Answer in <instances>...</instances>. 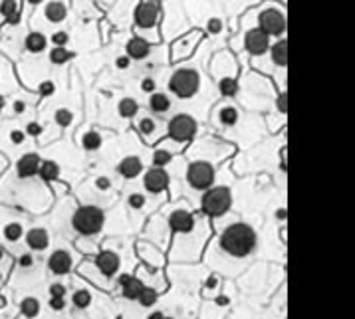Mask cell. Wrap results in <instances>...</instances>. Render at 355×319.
<instances>
[{
  "label": "cell",
  "mask_w": 355,
  "mask_h": 319,
  "mask_svg": "<svg viewBox=\"0 0 355 319\" xmlns=\"http://www.w3.org/2000/svg\"><path fill=\"white\" fill-rule=\"evenodd\" d=\"M220 246L228 254H232V256L244 258V256H248V254L256 248V234H254V230L250 228L248 224H242V222L232 224V226H228L222 232Z\"/></svg>",
  "instance_id": "6da1fadb"
},
{
  "label": "cell",
  "mask_w": 355,
  "mask_h": 319,
  "mask_svg": "<svg viewBox=\"0 0 355 319\" xmlns=\"http://www.w3.org/2000/svg\"><path fill=\"white\" fill-rule=\"evenodd\" d=\"M72 224L79 234L93 236V234H97L103 226V212L97 206H81L76 210Z\"/></svg>",
  "instance_id": "7a4b0ae2"
},
{
  "label": "cell",
  "mask_w": 355,
  "mask_h": 319,
  "mask_svg": "<svg viewBox=\"0 0 355 319\" xmlns=\"http://www.w3.org/2000/svg\"><path fill=\"white\" fill-rule=\"evenodd\" d=\"M199 86H201V77L195 70H189V68H181L177 70L173 76H171V81H169V88L171 91L181 97V99H189L193 97L197 91H199Z\"/></svg>",
  "instance_id": "3957f363"
},
{
  "label": "cell",
  "mask_w": 355,
  "mask_h": 319,
  "mask_svg": "<svg viewBox=\"0 0 355 319\" xmlns=\"http://www.w3.org/2000/svg\"><path fill=\"white\" fill-rule=\"evenodd\" d=\"M232 204V197H231V190L226 186H216V188H211L206 190L204 197H202V212L208 216H222L228 212Z\"/></svg>",
  "instance_id": "277c9868"
},
{
  "label": "cell",
  "mask_w": 355,
  "mask_h": 319,
  "mask_svg": "<svg viewBox=\"0 0 355 319\" xmlns=\"http://www.w3.org/2000/svg\"><path fill=\"white\" fill-rule=\"evenodd\" d=\"M186 181L189 184L197 190H206L215 182V168L211 163H204V161H197L189 167L186 171Z\"/></svg>",
  "instance_id": "5b68a950"
},
{
  "label": "cell",
  "mask_w": 355,
  "mask_h": 319,
  "mask_svg": "<svg viewBox=\"0 0 355 319\" xmlns=\"http://www.w3.org/2000/svg\"><path fill=\"white\" fill-rule=\"evenodd\" d=\"M195 133H197V121L191 115L181 113L169 121V137L173 141H179V143L189 141L195 137Z\"/></svg>",
  "instance_id": "8992f818"
},
{
  "label": "cell",
  "mask_w": 355,
  "mask_h": 319,
  "mask_svg": "<svg viewBox=\"0 0 355 319\" xmlns=\"http://www.w3.org/2000/svg\"><path fill=\"white\" fill-rule=\"evenodd\" d=\"M260 30L268 36H280L286 30V16L276 8H266L258 16Z\"/></svg>",
  "instance_id": "52a82bcc"
},
{
  "label": "cell",
  "mask_w": 355,
  "mask_h": 319,
  "mask_svg": "<svg viewBox=\"0 0 355 319\" xmlns=\"http://www.w3.org/2000/svg\"><path fill=\"white\" fill-rule=\"evenodd\" d=\"M159 16V6L153 0H143L135 8V24L139 28H151L157 22Z\"/></svg>",
  "instance_id": "ba28073f"
},
{
  "label": "cell",
  "mask_w": 355,
  "mask_h": 319,
  "mask_svg": "<svg viewBox=\"0 0 355 319\" xmlns=\"http://www.w3.org/2000/svg\"><path fill=\"white\" fill-rule=\"evenodd\" d=\"M270 46V40H268V34H264L260 28H254L250 30L244 38V48L248 50V54L252 56H262Z\"/></svg>",
  "instance_id": "9c48e42d"
},
{
  "label": "cell",
  "mask_w": 355,
  "mask_h": 319,
  "mask_svg": "<svg viewBox=\"0 0 355 319\" xmlns=\"http://www.w3.org/2000/svg\"><path fill=\"white\" fill-rule=\"evenodd\" d=\"M143 184L149 193H161V190H165L167 186H169V175H167L161 167L149 168L143 177Z\"/></svg>",
  "instance_id": "30bf717a"
},
{
  "label": "cell",
  "mask_w": 355,
  "mask_h": 319,
  "mask_svg": "<svg viewBox=\"0 0 355 319\" xmlns=\"http://www.w3.org/2000/svg\"><path fill=\"white\" fill-rule=\"evenodd\" d=\"M40 157L36 153H26L18 159L16 163V173L20 179H28V177H34L38 175V168H40Z\"/></svg>",
  "instance_id": "8fae6325"
},
{
  "label": "cell",
  "mask_w": 355,
  "mask_h": 319,
  "mask_svg": "<svg viewBox=\"0 0 355 319\" xmlns=\"http://www.w3.org/2000/svg\"><path fill=\"white\" fill-rule=\"evenodd\" d=\"M95 264H97V268H99V272H101V273H106L108 278H111V275L117 272V268H119V258H117V254H115V252L103 250V252H99V254H97Z\"/></svg>",
  "instance_id": "7c38bea8"
},
{
  "label": "cell",
  "mask_w": 355,
  "mask_h": 319,
  "mask_svg": "<svg viewBox=\"0 0 355 319\" xmlns=\"http://www.w3.org/2000/svg\"><path fill=\"white\" fill-rule=\"evenodd\" d=\"M48 266H50V270L54 273L64 275L72 268V258H70V254L66 250H56L52 256H50V260H48Z\"/></svg>",
  "instance_id": "4fadbf2b"
},
{
  "label": "cell",
  "mask_w": 355,
  "mask_h": 319,
  "mask_svg": "<svg viewBox=\"0 0 355 319\" xmlns=\"http://www.w3.org/2000/svg\"><path fill=\"white\" fill-rule=\"evenodd\" d=\"M169 226L175 232H191L195 228V218L191 216V212L186 210H177L169 218Z\"/></svg>",
  "instance_id": "5bb4252c"
},
{
  "label": "cell",
  "mask_w": 355,
  "mask_h": 319,
  "mask_svg": "<svg viewBox=\"0 0 355 319\" xmlns=\"http://www.w3.org/2000/svg\"><path fill=\"white\" fill-rule=\"evenodd\" d=\"M125 50H127V58H129V60H143V58L149 56L151 46H149L147 40H143V38L135 36V38H131V40L127 42V48H125Z\"/></svg>",
  "instance_id": "9a60e30c"
},
{
  "label": "cell",
  "mask_w": 355,
  "mask_h": 319,
  "mask_svg": "<svg viewBox=\"0 0 355 319\" xmlns=\"http://www.w3.org/2000/svg\"><path fill=\"white\" fill-rule=\"evenodd\" d=\"M141 171H143V163L139 157H125L117 167V173L125 179H135Z\"/></svg>",
  "instance_id": "2e32d148"
},
{
  "label": "cell",
  "mask_w": 355,
  "mask_h": 319,
  "mask_svg": "<svg viewBox=\"0 0 355 319\" xmlns=\"http://www.w3.org/2000/svg\"><path fill=\"white\" fill-rule=\"evenodd\" d=\"M26 242L32 250H46L48 244H50V238H48V232L44 228H32L28 234H26Z\"/></svg>",
  "instance_id": "e0dca14e"
},
{
  "label": "cell",
  "mask_w": 355,
  "mask_h": 319,
  "mask_svg": "<svg viewBox=\"0 0 355 319\" xmlns=\"http://www.w3.org/2000/svg\"><path fill=\"white\" fill-rule=\"evenodd\" d=\"M149 107L155 113H165V111H169V107H171V99H169V95H167V93H151Z\"/></svg>",
  "instance_id": "ac0fdd59"
},
{
  "label": "cell",
  "mask_w": 355,
  "mask_h": 319,
  "mask_svg": "<svg viewBox=\"0 0 355 319\" xmlns=\"http://www.w3.org/2000/svg\"><path fill=\"white\" fill-rule=\"evenodd\" d=\"M143 288H145V286H143V282H141V280H137V278H133V275H129V280L121 286L123 295L127 297V300H137Z\"/></svg>",
  "instance_id": "d6986e66"
},
{
  "label": "cell",
  "mask_w": 355,
  "mask_h": 319,
  "mask_svg": "<svg viewBox=\"0 0 355 319\" xmlns=\"http://www.w3.org/2000/svg\"><path fill=\"white\" fill-rule=\"evenodd\" d=\"M270 52H272V60L278 63V66L284 68L286 63H288V42H286L284 38H282L280 42H276Z\"/></svg>",
  "instance_id": "ffe728a7"
},
{
  "label": "cell",
  "mask_w": 355,
  "mask_h": 319,
  "mask_svg": "<svg viewBox=\"0 0 355 319\" xmlns=\"http://www.w3.org/2000/svg\"><path fill=\"white\" fill-rule=\"evenodd\" d=\"M26 48H28V52H32V54L42 52V50L46 48V36L40 34V32L28 34V38H26Z\"/></svg>",
  "instance_id": "44dd1931"
},
{
  "label": "cell",
  "mask_w": 355,
  "mask_h": 319,
  "mask_svg": "<svg viewBox=\"0 0 355 319\" xmlns=\"http://www.w3.org/2000/svg\"><path fill=\"white\" fill-rule=\"evenodd\" d=\"M38 175L44 179V181H54V179H58V175H60V167H58V163H54V161H44V163H40Z\"/></svg>",
  "instance_id": "7402d4cb"
},
{
  "label": "cell",
  "mask_w": 355,
  "mask_h": 319,
  "mask_svg": "<svg viewBox=\"0 0 355 319\" xmlns=\"http://www.w3.org/2000/svg\"><path fill=\"white\" fill-rule=\"evenodd\" d=\"M66 6L62 2H50L46 6V18L50 20V22H62V20L66 18Z\"/></svg>",
  "instance_id": "603a6c76"
},
{
  "label": "cell",
  "mask_w": 355,
  "mask_h": 319,
  "mask_svg": "<svg viewBox=\"0 0 355 319\" xmlns=\"http://www.w3.org/2000/svg\"><path fill=\"white\" fill-rule=\"evenodd\" d=\"M137 109H139V105H137V101L131 99V97L121 99L119 105H117V111H119L121 117H133V115L137 113Z\"/></svg>",
  "instance_id": "cb8c5ba5"
},
{
  "label": "cell",
  "mask_w": 355,
  "mask_h": 319,
  "mask_svg": "<svg viewBox=\"0 0 355 319\" xmlns=\"http://www.w3.org/2000/svg\"><path fill=\"white\" fill-rule=\"evenodd\" d=\"M81 145H83V149H88V151H97L101 147V135L97 131H90V133L83 135Z\"/></svg>",
  "instance_id": "d4e9b609"
},
{
  "label": "cell",
  "mask_w": 355,
  "mask_h": 319,
  "mask_svg": "<svg viewBox=\"0 0 355 319\" xmlns=\"http://www.w3.org/2000/svg\"><path fill=\"white\" fill-rule=\"evenodd\" d=\"M72 302H74V305H76L77 309H86V307L92 304V295H90V291H86V289H79V291L74 293Z\"/></svg>",
  "instance_id": "484cf974"
},
{
  "label": "cell",
  "mask_w": 355,
  "mask_h": 319,
  "mask_svg": "<svg viewBox=\"0 0 355 319\" xmlns=\"http://www.w3.org/2000/svg\"><path fill=\"white\" fill-rule=\"evenodd\" d=\"M20 309H22V313L26 317H36L38 311H40V304H38V300H34V297H26V300L22 302V305H20Z\"/></svg>",
  "instance_id": "4316f807"
},
{
  "label": "cell",
  "mask_w": 355,
  "mask_h": 319,
  "mask_svg": "<svg viewBox=\"0 0 355 319\" xmlns=\"http://www.w3.org/2000/svg\"><path fill=\"white\" fill-rule=\"evenodd\" d=\"M137 300L141 302V305H143V307H151V305L157 302V291H155V289H151V288H143Z\"/></svg>",
  "instance_id": "83f0119b"
},
{
  "label": "cell",
  "mask_w": 355,
  "mask_h": 319,
  "mask_svg": "<svg viewBox=\"0 0 355 319\" xmlns=\"http://www.w3.org/2000/svg\"><path fill=\"white\" fill-rule=\"evenodd\" d=\"M218 88H220V93H222V95L232 97V95L238 91V83H236L234 79H231V77H224V79H220Z\"/></svg>",
  "instance_id": "f1b7e54d"
},
{
  "label": "cell",
  "mask_w": 355,
  "mask_h": 319,
  "mask_svg": "<svg viewBox=\"0 0 355 319\" xmlns=\"http://www.w3.org/2000/svg\"><path fill=\"white\" fill-rule=\"evenodd\" d=\"M20 236H22V226H20L18 222L6 224V228H4V238H6L8 242H16Z\"/></svg>",
  "instance_id": "f546056e"
},
{
  "label": "cell",
  "mask_w": 355,
  "mask_h": 319,
  "mask_svg": "<svg viewBox=\"0 0 355 319\" xmlns=\"http://www.w3.org/2000/svg\"><path fill=\"white\" fill-rule=\"evenodd\" d=\"M218 117H220V121L224 125H234L238 121V111L234 107H222L220 113H218Z\"/></svg>",
  "instance_id": "4dcf8cb0"
},
{
  "label": "cell",
  "mask_w": 355,
  "mask_h": 319,
  "mask_svg": "<svg viewBox=\"0 0 355 319\" xmlns=\"http://www.w3.org/2000/svg\"><path fill=\"white\" fill-rule=\"evenodd\" d=\"M70 58H72V54H70L66 48H54L52 54H50V60H52V63H56V66H60V63L68 61Z\"/></svg>",
  "instance_id": "1f68e13d"
},
{
  "label": "cell",
  "mask_w": 355,
  "mask_h": 319,
  "mask_svg": "<svg viewBox=\"0 0 355 319\" xmlns=\"http://www.w3.org/2000/svg\"><path fill=\"white\" fill-rule=\"evenodd\" d=\"M173 159V155L169 153V151H165V149H159V151H155V155H153V163L157 165V167H165V165H169V161Z\"/></svg>",
  "instance_id": "d6a6232c"
},
{
  "label": "cell",
  "mask_w": 355,
  "mask_h": 319,
  "mask_svg": "<svg viewBox=\"0 0 355 319\" xmlns=\"http://www.w3.org/2000/svg\"><path fill=\"white\" fill-rule=\"evenodd\" d=\"M18 12V8H16V2L14 0H2L0 2V14H2L6 20L10 18V16H14Z\"/></svg>",
  "instance_id": "836d02e7"
},
{
  "label": "cell",
  "mask_w": 355,
  "mask_h": 319,
  "mask_svg": "<svg viewBox=\"0 0 355 319\" xmlns=\"http://www.w3.org/2000/svg\"><path fill=\"white\" fill-rule=\"evenodd\" d=\"M56 123L62 127H68L72 123V113L68 109H58L56 111Z\"/></svg>",
  "instance_id": "e575fe53"
},
{
  "label": "cell",
  "mask_w": 355,
  "mask_h": 319,
  "mask_svg": "<svg viewBox=\"0 0 355 319\" xmlns=\"http://www.w3.org/2000/svg\"><path fill=\"white\" fill-rule=\"evenodd\" d=\"M153 129H155V121H153L151 117H145V119L139 121V131H141L143 135H151Z\"/></svg>",
  "instance_id": "d590c367"
},
{
  "label": "cell",
  "mask_w": 355,
  "mask_h": 319,
  "mask_svg": "<svg viewBox=\"0 0 355 319\" xmlns=\"http://www.w3.org/2000/svg\"><path fill=\"white\" fill-rule=\"evenodd\" d=\"M68 40H70V38H68L66 32H56V34L52 36V42L56 44V48H64V46L68 44Z\"/></svg>",
  "instance_id": "8d00e7d4"
},
{
  "label": "cell",
  "mask_w": 355,
  "mask_h": 319,
  "mask_svg": "<svg viewBox=\"0 0 355 319\" xmlns=\"http://www.w3.org/2000/svg\"><path fill=\"white\" fill-rule=\"evenodd\" d=\"M143 204H145V197H143V195H137V193H135V195L129 197V206H131V208L137 210V208H143Z\"/></svg>",
  "instance_id": "74e56055"
},
{
  "label": "cell",
  "mask_w": 355,
  "mask_h": 319,
  "mask_svg": "<svg viewBox=\"0 0 355 319\" xmlns=\"http://www.w3.org/2000/svg\"><path fill=\"white\" fill-rule=\"evenodd\" d=\"M40 95L42 97H46V95H50V93H54V83L52 81H42V86H40Z\"/></svg>",
  "instance_id": "f35d334b"
},
{
  "label": "cell",
  "mask_w": 355,
  "mask_h": 319,
  "mask_svg": "<svg viewBox=\"0 0 355 319\" xmlns=\"http://www.w3.org/2000/svg\"><path fill=\"white\" fill-rule=\"evenodd\" d=\"M50 307H52L54 311H62V309L66 307L64 297H52V300H50Z\"/></svg>",
  "instance_id": "ab89813d"
},
{
  "label": "cell",
  "mask_w": 355,
  "mask_h": 319,
  "mask_svg": "<svg viewBox=\"0 0 355 319\" xmlns=\"http://www.w3.org/2000/svg\"><path fill=\"white\" fill-rule=\"evenodd\" d=\"M50 293H52V297H64L66 288L62 284H54V286H50Z\"/></svg>",
  "instance_id": "60d3db41"
},
{
  "label": "cell",
  "mask_w": 355,
  "mask_h": 319,
  "mask_svg": "<svg viewBox=\"0 0 355 319\" xmlns=\"http://www.w3.org/2000/svg\"><path fill=\"white\" fill-rule=\"evenodd\" d=\"M222 30V22L218 18H213L211 22H208V32H213V34H216V32H220Z\"/></svg>",
  "instance_id": "b9f144b4"
},
{
  "label": "cell",
  "mask_w": 355,
  "mask_h": 319,
  "mask_svg": "<svg viewBox=\"0 0 355 319\" xmlns=\"http://www.w3.org/2000/svg\"><path fill=\"white\" fill-rule=\"evenodd\" d=\"M26 133H28V135H32V137H38V135L42 133V127H40L38 123H28Z\"/></svg>",
  "instance_id": "7bdbcfd3"
},
{
  "label": "cell",
  "mask_w": 355,
  "mask_h": 319,
  "mask_svg": "<svg viewBox=\"0 0 355 319\" xmlns=\"http://www.w3.org/2000/svg\"><path fill=\"white\" fill-rule=\"evenodd\" d=\"M115 66H117L119 70H127V68H129V58H127V56L117 58V60H115Z\"/></svg>",
  "instance_id": "ee69618b"
},
{
  "label": "cell",
  "mask_w": 355,
  "mask_h": 319,
  "mask_svg": "<svg viewBox=\"0 0 355 319\" xmlns=\"http://www.w3.org/2000/svg\"><path fill=\"white\" fill-rule=\"evenodd\" d=\"M141 88H143V91H147V93H151L153 90H155V81L153 79H143V83H141Z\"/></svg>",
  "instance_id": "f6af8a7d"
},
{
  "label": "cell",
  "mask_w": 355,
  "mask_h": 319,
  "mask_svg": "<svg viewBox=\"0 0 355 319\" xmlns=\"http://www.w3.org/2000/svg\"><path fill=\"white\" fill-rule=\"evenodd\" d=\"M20 266H22V268H30L32 266V256H30V254H22V256H20Z\"/></svg>",
  "instance_id": "bcb514c9"
},
{
  "label": "cell",
  "mask_w": 355,
  "mask_h": 319,
  "mask_svg": "<svg viewBox=\"0 0 355 319\" xmlns=\"http://www.w3.org/2000/svg\"><path fill=\"white\" fill-rule=\"evenodd\" d=\"M278 109H280V113H286V109H288V103H286V93H282V95L278 97Z\"/></svg>",
  "instance_id": "7dc6e473"
},
{
  "label": "cell",
  "mask_w": 355,
  "mask_h": 319,
  "mask_svg": "<svg viewBox=\"0 0 355 319\" xmlns=\"http://www.w3.org/2000/svg\"><path fill=\"white\" fill-rule=\"evenodd\" d=\"M109 181L108 179H97V188H101V190H106V188H109Z\"/></svg>",
  "instance_id": "c3c4849f"
},
{
  "label": "cell",
  "mask_w": 355,
  "mask_h": 319,
  "mask_svg": "<svg viewBox=\"0 0 355 319\" xmlns=\"http://www.w3.org/2000/svg\"><path fill=\"white\" fill-rule=\"evenodd\" d=\"M10 139H12L14 143H20V141H22V139H24V135H22V133H20V131H14V133L10 135Z\"/></svg>",
  "instance_id": "681fc988"
},
{
  "label": "cell",
  "mask_w": 355,
  "mask_h": 319,
  "mask_svg": "<svg viewBox=\"0 0 355 319\" xmlns=\"http://www.w3.org/2000/svg\"><path fill=\"white\" fill-rule=\"evenodd\" d=\"M22 109H24V103H22V101H16V103H14V111H16V113H22Z\"/></svg>",
  "instance_id": "f907efd6"
},
{
  "label": "cell",
  "mask_w": 355,
  "mask_h": 319,
  "mask_svg": "<svg viewBox=\"0 0 355 319\" xmlns=\"http://www.w3.org/2000/svg\"><path fill=\"white\" fill-rule=\"evenodd\" d=\"M163 317H165L163 313H159V311H155V313H151V315H149L147 319H163Z\"/></svg>",
  "instance_id": "816d5d0a"
},
{
  "label": "cell",
  "mask_w": 355,
  "mask_h": 319,
  "mask_svg": "<svg viewBox=\"0 0 355 319\" xmlns=\"http://www.w3.org/2000/svg\"><path fill=\"white\" fill-rule=\"evenodd\" d=\"M18 18H20V16H18V12H16L14 16H10V18H8V22H10V24H18Z\"/></svg>",
  "instance_id": "f5cc1de1"
},
{
  "label": "cell",
  "mask_w": 355,
  "mask_h": 319,
  "mask_svg": "<svg viewBox=\"0 0 355 319\" xmlns=\"http://www.w3.org/2000/svg\"><path fill=\"white\" fill-rule=\"evenodd\" d=\"M127 280H129V275H121V278H119V286H123Z\"/></svg>",
  "instance_id": "db71d44e"
},
{
  "label": "cell",
  "mask_w": 355,
  "mask_h": 319,
  "mask_svg": "<svg viewBox=\"0 0 355 319\" xmlns=\"http://www.w3.org/2000/svg\"><path fill=\"white\" fill-rule=\"evenodd\" d=\"M276 216H278V218H286V212H284V210H278Z\"/></svg>",
  "instance_id": "11a10c76"
},
{
  "label": "cell",
  "mask_w": 355,
  "mask_h": 319,
  "mask_svg": "<svg viewBox=\"0 0 355 319\" xmlns=\"http://www.w3.org/2000/svg\"><path fill=\"white\" fill-rule=\"evenodd\" d=\"M2 109H4V97L0 95V111H2Z\"/></svg>",
  "instance_id": "9f6ffc18"
},
{
  "label": "cell",
  "mask_w": 355,
  "mask_h": 319,
  "mask_svg": "<svg viewBox=\"0 0 355 319\" xmlns=\"http://www.w3.org/2000/svg\"><path fill=\"white\" fill-rule=\"evenodd\" d=\"M2 254H4V252H2V248H0V258H2Z\"/></svg>",
  "instance_id": "6f0895ef"
},
{
  "label": "cell",
  "mask_w": 355,
  "mask_h": 319,
  "mask_svg": "<svg viewBox=\"0 0 355 319\" xmlns=\"http://www.w3.org/2000/svg\"><path fill=\"white\" fill-rule=\"evenodd\" d=\"M36 2H40V0H32V4H36Z\"/></svg>",
  "instance_id": "680465c9"
},
{
  "label": "cell",
  "mask_w": 355,
  "mask_h": 319,
  "mask_svg": "<svg viewBox=\"0 0 355 319\" xmlns=\"http://www.w3.org/2000/svg\"><path fill=\"white\" fill-rule=\"evenodd\" d=\"M163 319H171V317H163Z\"/></svg>",
  "instance_id": "91938a15"
}]
</instances>
